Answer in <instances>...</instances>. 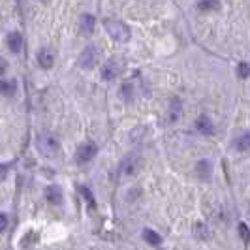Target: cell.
I'll list each match as a JSON object with an SVG mask.
<instances>
[{
    "label": "cell",
    "mask_w": 250,
    "mask_h": 250,
    "mask_svg": "<svg viewBox=\"0 0 250 250\" xmlns=\"http://www.w3.org/2000/svg\"><path fill=\"white\" fill-rule=\"evenodd\" d=\"M104 28L107 30V34L117 43H126L130 40V36H132L130 28L123 21H119V19H104Z\"/></svg>",
    "instance_id": "obj_1"
},
{
    "label": "cell",
    "mask_w": 250,
    "mask_h": 250,
    "mask_svg": "<svg viewBox=\"0 0 250 250\" xmlns=\"http://www.w3.org/2000/svg\"><path fill=\"white\" fill-rule=\"evenodd\" d=\"M36 145H38V150L42 154L49 156V158L57 156L59 150H61V141H59V138L55 134H51V132H42L36 139Z\"/></svg>",
    "instance_id": "obj_2"
},
{
    "label": "cell",
    "mask_w": 250,
    "mask_h": 250,
    "mask_svg": "<svg viewBox=\"0 0 250 250\" xmlns=\"http://www.w3.org/2000/svg\"><path fill=\"white\" fill-rule=\"evenodd\" d=\"M141 167H143L141 156H138V154H128V156H125V158L119 162L117 173H119L121 179H125V177H134L141 171Z\"/></svg>",
    "instance_id": "obj_3"
},
{
    "label": "cell",
    "mask_w": 250,
    "mask_h": 250,
    "mask_svg": "<svg viewBox=\"0 0 250 250\" xmlns=\"http://www.w3.org/2000/svg\"><path fill=\"white\" fill-rule=\"evenodd\" d=\"M98 61H100V49L96 45H88L79 55V66L83 70H92L98 64Z\"/></svg>",
    "instance_id": "obj_4"
},
{
    "label": "cell",
    "mask_w": 250,
    "mask_h": 250,
    "mask_svg": "<svg viewBox=\"0 0 250 250\" xmlns=\"http://www.w3.org/2000/svg\"><path fill=\"white\" fill-rule=\"evenodd\" d=\"M98 154V145L96 143H92V141H87V143H83L77 152H75V160L79 164H87L90 162L94 156Z\"/></svg>",
    "instance_id": "obj_5"
},
{
    "label": "cell",
    "mask_w": 250,
    "mask_h": 250,
    "mask_svg": "<svg viewBox=\"0 0 250 250\" xmlns=\"http://www.w3.org/2000/svg\"><path fill=\"white\" fill-rule=\"evenodd\" d=\"M121 62H119V59H111V61H107V62L102 66V77L105 79V81H113L117 75L121 74Z\"/></svg>",
    "instance_id": "obj_6"
},
{
    "label": "cell",
    "mask_w": 250,
    "mask_h": 250,
    "mask_svg": "<svg viewBox=\"0 0 250 250\" xmlns=\"http://www.w3.org/2000/svg\"><path fill=\"white\" fill-rule=\"evenodd\" d=\"M45 198H47V201L53 203V205H61L64 200L62 188L59 187V185H51V187L45 188Z\"/></svg>",
    "instance_id": "obj_7"
},
{
    "label": "cell",
    "mask_w": 250,
    "mask_h": 250,
    "mask_svg": "<svg viewBox=\"0 0 250 250\" xmlns=\"http://www.w3.org/2000/svg\"><path fill=\"white\" fill-rule=\"evenodd\" d=\"M196 128H198V132H200V134H203V136H213V134H214L213 121H211L207 115H201V117H198V121H196Z\"/></svg>",
    "instance_id": "obj_8"
},
{
    "label": "cell",
    "mask_w": 250,
    "mask_h": 250,
    "mask_svg": "<svg viewBox=\"0 0 250 250\" xmlns=\"http://www.w3.org/2000/svg\"><path fill=\"white\" fill-rule=\"evenodd\" d=\"M6 45H8V49L12 51V53H19V51L23 49V36H21L19 32L8 34V38H6Z\"/></svg>",
    "instance_id": "obj_9"
},
{
    "label": "cell",
    "mask_w": 250,
    "mask_h": 250,
    "mask_svg": "<svg viewBox=\"0 0 250 250\" xmlns=\"http://www.w3.org/2000/svg\"><path fill=\"white\" fill-rule=\"evenodd\" d=\"M38 64L43 68V70H51L53 64H55V57L49 49H42L38 53Z\"/></svg>",
    "instance_id": "obj_10"
},
{
    "label": "cell",
    "mask_w": 250,
    "mask_h": 250,
    "mask_svg": "<svg viewBox=\"0 0 250 250\" xmlns=\"http://www.w3.org/2000/svg\"><path fill=\"white\" fill-rule=\"evenodd\" d=\"M94 26H96V19H94V15H90V13H83V15H81V21H79V28H81V32H83V34H90V32L94 30Z\"/></svg>",
    "instance_id": "obj_11"
},
{
    "label": "cell",
    "mask_w": 250,
    "mask_h": 250,
    "mask_svg": "<svg viewBox=\"0 0 250 250\" xmlns=\"http://www.w3.org/2000/svg\"><path fill=\"white\" fill-rule=\"evenodd\" d=\"M143 239L149 243V245H152V247H158V245H162V235L158 233V231H154V229H150V228H145L143 229Z\"/></svg>",
    "instance_id": "obj_12"
},
{
    "label": "cell",
    "mask_w": 250,
    "mask_h": 250,
    "mask_svg": "<svg viewBox=\"0 0 250 250\" xmlns=\"http://www.w3.org/2000/svg\"><path fill=\"white\" fill-rule=\"evenodd\" d=\"M233 149L239 150V152H245V150L250 149V132H245V134H241L239 138H235Z\"/></svg>",
    "instance_id": "obj_13"
},
{
    "label": "cell",
    "mask_w": 250,
    "mask_h": 250,
    "mask_svg": "<svg viewBox=\"0 0 250 250\" xmlns=\"http://www.w3.org/2000/svg\"><path fill=\"white\" fill-rule=\"evenodd\" d=\"M15 90H17L15 79H4V81H0V94H4V96H13Z\"/></svg>",
    "instance_id": "obj_14"
},
{
    "label": "cell",
    "mask_w": 250,
    "mask_h": 250,
    "mask_svg": "<svg viewBox=\"0 0 250 250\" xmlns=\"http://www.w3.org/2000/svg\"><path fill=\"white\" fill-rule=\"evenodd\" d=\"M196 171H198V175H200L201 179H209V177H211V171H213V166H211L209 160H200L198 166H196Z\"/></svg>",
    "instance_id": "obj_15"
},
{
    "label": "cell",
    "mask_w": 250,
    "mask_h": 250,
    "mask_svg": "<svg viewBox=\"0 0 250 250\" xmlns=\"http://www.w3.org/2000/svg\"><path fill=\"white\" fill-rule=\"evenodd\" d=\"M179 117H181V102L173 98L171 100V107H169V123L179 121Z\"/></svg>",
    "instance_id": "obj_16"
},
{
    "label": "cell",
    "mask_w": 250,
    "mask_h": 250,
    "mask_svg": "<svg viewBox=\"0 0 250 250\" xmlns=\"http://www.w3.org/2000/svg\"><path fill=\"white\" fill-rule=\"evenodd\" d=\"M198 8H200L201 12H214V10L220 8V2L218 0H201L200 4H198Z\"/></svg>",
    "instance_id": "obj_17"
},
{
    "label": "cell",
    "mask_w": 250,
    "mask_h": 250,
    "mask_svg": "<svg viewBox=\"0 0 250 250\" xmlns=\"http://www.w3.org/2000/svg\"><path fill=\"white\" fill-rule=\"evenodd\" d=\"M194 235L198 239H209L211 237V231H209V228L205 224L198 222V224H194Z\"/></svg>",
    "instance_id": "obj_18"
},
{
    "label": "cell",
    "mask_w": 250,
    "mask_h": 250,
    "mask_svg": "<svg viewBox=\"0 0 250 250\" xmlns=\"http://www.w3.org/2000/svg\"><path fill=\"white\" fill-rule=\"evenodd\" d=\"M79 192L85 196V200H87V203L90 205V209H94L96 207V200H94V194L88 190L87 187H83V185H79Z\"/></svg>",
    "instance_id": "obj_19"
},
{
    "label": "cell",
    "mask_w": 250,
    "mask_h": 250,
    "mask_svg": "<svg viewBox=\"0 0 250 250\" xmlns=\"http://www.w3.org/2000/svg\"><path fill=\"white\" fill-rule=\"evenodd\" d=\"M121 94H123V98L126 102L134 100V87H132V83H125L123 88H121Z\"/></svg>",
    "instance_id": "obj_20"
},
{
    "label": "cell",
    "mask_w": 250,
    "mask_h": 250,
    "mask_svg": "<svg viewBox=\"0 0 250 250\" xmlns=\"http://www.w3.org/2000/svg\"><path fill=\"white\" fill-rule=\"evenodd\" d=\"M237 75L241 77V79H247V77L250 75V62H239Z\"/></svg>",
    "instance_id": "obj_21"
},
{
    "label": "cell",
    "mask_w": 250,
    "mask_h": 250,
    "mask_svg": "<svg viewBox=\"0 0 250 250\" xmlns=\"http://www.w3.org/2000/svg\"><path fill=\"white\" fill-rule=\"evenodd\" d=\"M239 235H241V239H243V243H245V245L250 241V229L245 222H241V224H239Z\"/></svg>",
    "instance_id": "obj_22"
},
{
    "label": "cell",
    "mask_w": 250,
    "mask_h": 250,
    "mask_svg": "<svg viewBox=\"0 0 250 250\" xmlns=\"http://www.w3.org/2000/svg\"><path fill=\"white\" fill-rule=\"evenodd\" d=\"M6 228H8V214L0 213V233L6 231Z\"/></svg>",
    "instance_id": "obj_23"
},
{
    "label": "cell",
    "mask_w": 250,
    "mask_h": 250,
    "mask_svg": "<svg viewBox=\"0 0 250 250\" xmlns=\"http://www.w3.org/2000/svg\"><path fill=\"white\" fill-rule=\"evenodd\" d=\"M8 169H10V167H8L6 164H0V183H2V181L8 177Z\"/></svg>",
    "instance_id": "obj_24"
},
{
    "label": "cell",
    "mask_w": 250,
    "mask_h": 250,
    "mask_svg": "<svg viewBox=\"0 0 250 250\" xmlns=\"http://www.w3.org/2000/svg\"><path fill=\"white\" fill-rule=\"evenodd\" d=\"M6 70H8V62H6L4 57H0V75L6 74Z\"/></svg>",
    "instance_id": "obj_25"
}]
</instances>
